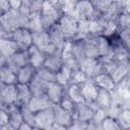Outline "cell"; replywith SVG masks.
<instances>
[{
    "label": "cell",
    "mask_w": 130,
    "mask_h": 130,
    "mask_svg": "<svg viewBox=\"0 0 130 130\" xmlns=\"http://www.w3.org/2000/svg\"><path fill=\"white\" fill-rule=\"evenodd\" d=\"M8 37L17 44L20 50H27L32 45V31L27 26H21L13 29L8 34Z\"/></svg>",
    "instance_id": "8992f818"
},
{
    "label": "cell",
    "mask_w": 130,
    "mask_h": 130,
    "mask_svg": "<svg viewBox=\"0 0 130 130\" xmlns=\"http://www.w3.org/2000/svg\"><path fill=\"white\" fill-rule=\"evenodd\" d=\"M98 108L94 106V104L89 103H81L76 106V111L74 114V120H78L84 123H87L93 119L94 112Z\"/></svg>",
    "instance_id": "8fae6325"
},
{
    "label": "cell",
    "mask_w": 130,
    "mask_h": 130,
    "mask_svg": "<svg viewBox=\"0 0 130 130\" xmlns=\"http://www.w3.org/2000/svg\"><path fill=\"white\" fill-rule=\"evenodd\" d=\"M0 102L2 108H8L10 106L17 105V83L16 84L1 83Z\"/></svg>",
    "instance_id": "52a82bcc"
},
{
    "label": "cell",
    "mask_w": 130,
    "mask_h": 130,
    "mask_svg": "<svg viewBox=\"0 0 130 130\" xmlns=\"http://www.w3.org/2000/svg\"><path fill=\"white\" fill-rule=\"evenodd\" d=\"M66 95L70 98L76 105L84 103V98L81 90V84L78 83H70L68 86H66Z\"/></svg>",
    "instance_id": "d4e9b609"
},
{
    "label": "cell",
    "mask_w": 130,
    "mask_h": 130,
    "mask_svg": "<svg viewBox=\"0 0 130 130\" xmlns=\"http://www.w3.org/2000/svg\"><path fill=\"white\" fill-rule=\"evenodd\" d=\"M32 91L28 84L17 83V105L23 106L27 105L32 98Z\"/></svg>",
    "instance_id": "cb8c5ba5"
},
{
    "label": "cell",
    "mask_w": 130,
    "mask_h": 130,
    "mask_svg": "<svg viewBox=\"0 0 130 130\" xmlns=\"http://www.w3.org/2000/svg\"><path fill=\"white\" fill-rule=\"evenodd\" d=\"M91 80L95 83V85L99 88L108 89V90H111L113 92L117 88V84L115 83V81L113 80V78L111 77V75L108 72H106V71H103V72L96 74Z\"/></svg>",
    "instance_id": "ac0fdd59"
},
{
    "label": "cell",
    "mask_w": 130,
    "mask_h": 130,
    "mask_svg": "<svg viewBox=\"0 0 130 130\" xmlns=\"http://www.w3.org/2000/svg\"><path fill=\"white\" fill-rule=\"evenodd\" d=\"M59 106H60L62 109H64L65 111H67L68 113H70V114L74 117V114H75L76 106H77V105H76L70 98H68L67 95H65V96L62 99V101L60 102Z\"/></svg>",
    "instance_id": "836d02e7"
},
{
    "label": "cell",
    "mask_w": 130,
    "mask_h": 130,
    "mask_svg": "<svg viewBox=\"0 0 130 130\" xmlns=\"http://www.w3.org/2000/svg\"><path fill=\"white\" fill-rule=\"evenodd\" d=\"M28 85L32 91V94L36 95V94H46V90L49 83L45 81L40 75H38V73H36V75L28 83Z\"/></svg>",
    "instance_id": "4316f807"
},
{
    "label": "cell",
    "mask_w": 130,
    "mask_h": 130,
    "mask_svg": "<svg viewBox=\"0 0 130 130\" xmlns=\"http://www.w3.org/2000/svg\"><path fill=\"white\" fill-rule=\"evenodd\" d=\"M27 64H29V56L27 50H18L15 54L6 59L4 65H7L9 68L17 72L18 69Z\"/></svg>",
    "instance_id": "30bf717a"
},
{
    "label": "cell",
    "mask_w": 130,
    "mask_h": 130,
    "mask_svg": "<svg viewBox=\"0 0 130 130\" xmlns=\"http://www.w3.org/2000/svg\"><path fill=\"white\" fill-rule=\"evenodd\" d=\"M53 110H54L55 123L63 126L65 129H69L74 121V117L70 113H68L67 111L62 109L59 105H54Z\"/></svg>",
    "instance_id": "2e32d148"
},
{
    "label": "cell",
    "mask_w": 130,
    "mask_h": 130,
    "mask_svg": "<svg viewBox=\"0 0 130 130\" xmlns=\"http://www.w3.org/2000/svg\"><path fill=\"white\" fill-rule=\"evenodd\" d=\"M28 21V17L19 8H11L1 14V37L8 36V34L15 28L27 26Z\"/></svg>",
    "instance_id": "6da1fadb"
},
{
    "label": "cell",
    "mask_w": 130,
    "mask_h": 130,
    "mask_svg": "<svg viewBox=\"0 0 130 130\" xmlns=\"http://www.w3.org/2000/svg\"><path fill=\"white\" fill-rule=\"evenodd\" d=\"M104 66H105V71L111 75L117 86L123 83V81L130 72V67L127 61H119V60L111 59L110 61L105 62Z\"/></svg>",
    "instance_id": "3957f363"
},
{
    "label": "cell",
    "mask_w": 130,
    "mask_h": 130,
    "mask_svg": "<svg viewBox=\"0 0 130 130\" xmlns=\"http://www.w3.org/2000/svg\"><path fill=\"white\" fill-rule=\"evenodd\" d=\"M4 109H6L9 113V124H10V126L13 128V130H18L19 126L24 121L23 117H22V114H21V111H20V107L18 105H14V106H10V107L4 108Z\"/></svg>",
    "instance_id": "7402d4cb"
},
{
    "label": "cell",
    "mask_w": 130,
    "mask_h": 130,
    "mask_svg": "<svg viewBox=\"0 0 130 130\" xmlns=\"http://www.w3.org/2000/svg\"><path fill=\"white\" fill-rule=\"evenodd\" d=\"M76 1L77 0H59L56 4L58 5L63 14H73Z\"/></svg>",
    "instance_id": "1f68e13d"
},
{
    "label": "cell",
    "mask_w": 130,
    "mask_h": 130,
    "mask_svg": "<svg viewBox=\"0 0 130 130\" xmlns=\"http://www.w3.org/2000/svg\"><path fill=\"white\" fill-rule=\"evenodd\" d=\"M0 81L4 84H16L17 75L14 70L9 68L7 65H1L0 71Z\"/></svg>",
    "instance_id": "83f0119b"
},
{
    "label": "cell",
    "mask_w": 130,
    "mask_h": 130,
    "mask_svg": "<svg viewBox=\"0 0 130 130\" xmlns=\"http://www.w3.org/2000/svg\"><path fill=\"white\" fill-rule=\"evenodd\" d=\"M101 129H104V130H120L122 129L118 119L114 116H111V115H107L102 123H101Z\"/></svg>",
    "instance_id": "4dcf8cb0"
},
{
    "label": "cell",
    "mask_w": 130,
    "mask_h": 130,
    "mask_svg": "<svg viewBox=\"0 0 130 130\" xmlns=\"http://www.w3.org/2000/svg\"><path fill=\"white\" fill-rule=\"evenodd\" d=\"M117 24H118V31L124 38L128 36L130 34V12L123 10L117 18Z\"/></svg>",
    "instance_id": "484cf974"
},
{
    "label": "cell",
    "mask_w": 130,
    "mask_h": 130,
    "mask_svg": "<svg viewBox=\"0 0 130 130\" xmlns=\"http://www.w3.org/2000/svg\"><path fill=\"white\" fill-rule=\"evenodd\" d=\"M90 1L95 9L96 14L103 16H106L110 12L115 2V0H90Z\"/></svg>",
    "instance_id": "f1b7e54d"
},
{
    "label": "cell",
    "mask_w": 130,
    "mask_h": 130,
    "mask_svg": "<svg viewBox=\"0 0 130 130\" xmlns=\"http://www.w3.org/2000/svg\"><path fill=\"white\" fill-rule=\"evenodd\" d=\"M19 49L17 44L8 36L1 37L0 39V58L7 59L15 54Z\"/></svg>",
    "instance_id": "9a60e30c"
},
{
    "label": "cell",
    "mask_w": 130,
    "mask_h": 130,
    "mask_svg": "<svg viewBox=\"0 0 130 130\" xmlns=\"http://www.w3.org/2000/svg\"><path fill=\"white\" fill-rule=\"evenodd\" d=\"M64 65H65V61H64V57H63L62 53L55 52L53 54L47 55L43 67L49 69L50 71H52L54 73H57L63 68Z\"/></svg>",
    "instance_id": "5bb4252c"
},
{
    "label": "cell",
    "mask_w": 130,
    "mask_h": 130,
    "mask_svg": "<svg viewBox=\"0 0 130 130\" xmlns=\"http://www.w3.org/2000/svg\"><path fill=\"white\" fill-rule=\"evenodd\" d=\"M123 84H124L126 87H128V88L130 89V72H129V74L127 75V77L125 78V80L123 81Z\"/></svg>",
    "instance_id": "74e56055"
},
{
    "label": "cell",
    "mask_w": 130,
    "mask_h": 130,
    "mask_svg": "<svg viewBox=\"0 0 130 130\" xmlns=\"http://www.w3.org/2000/svg\"><path fill=\"white\" fill-rule=\"evenodd\" d=\"M62 15L63 13L56 3L45 0L43 8L39 14V18L44 29H49L59 22Z\"/></svg>",
    "instance_id": "7a4b0ae2"
},
{
    "label": "cell",
    "mask_w": 130,
    "mask_h": 130,
    "mask_svg": "<svg viewBox=\"0 0 130 130\" xmlns=\"http://www.w3.org/2000/svg\"><path fill=\"white\" fill-rule=\"evenodd\" d=\"M79 19L73 14H63L58 22L67 41H73L77 37Z\"/></svg>",
    "instance_id": "277c9868"
},
{
    "label": "cell",
    "mask_w": 130,
    "mask_h": 130,
    "mask_svg": "<svg viewBox=\"0 0 130 130\" xmlns=\"http://www.w3.org/2000/svg\"><path fill=\"white\" fill-rule=\"evenodd\" d=\"M34 129H36L31 124H29L28 122H25V121H23L22 123H21V125L19 126V129L18 130H34Z\"/></svg>",
    "instance_id": "8d00e7d4"
},
{
    "label": "cell",
    "mask_w": 130,
    "mask_h": 130,
    "mask_svg": "<svg viewBox=\"0 0 130 130\" xmlns=\"http://www.w3.org/2000/svg\"><path fill=\"white\" fill-rule=\"evenodd\" d=\"M32 45L38 47L40 50L45 52L47 55L53 54L55 52H59L54 46V44L52 43L51 37L47 29L32 31Z\"/></svg>",
    "instance_id": "5b68a950"
},
{
    "label": "cell",
    "mask_w": 130,
    "mask_h": 130,
    "mask_svg": "<svg viewBox=\"0 0 130 130\" xmlns=\"http://www.w3.org/2000/svg\"><path fill=\"white\" fill-rule=\"evenodd\" d=\"M9 124V113L6 109L1 108L0 110V127L6 126Z\"/></svg>",
    "instance_id": "d590c367"
},
{
    "label": "cell",
    "mask_w": 130,
    "mask_h": 130,
    "mask_svg": "<svg viewBox=\"0 0 130 130\" xmlns=\"http://www.w3.org/2000/svg\"><path fill=\"white\" fill-rule=\"evenodd\" d=\"M122 129H130V110L123 109L120 111L117 117Z\"/></svg>",
    "instance_id": "d6a6232c"
},
{
    "label": "cell",
    "mask_w": 130,
    "mask_h": 130,
    "mask_svg": "<svg viewBox=\"0 0 130 130\" xmlns=\"http://www.w3.org/2000/svg\"><path fill=\"white\" fill-rule=\"evenodd\" d=\"M127 62H128V65H129V67H130V54H129V56H128V60H127Z\"/></svg>",
    "instance_id": "f35d334b"
},
{
    "label": "cell",
    "mask_w": 130,
    "mask_h": 130,
    "mask_svg": "<svg viewBox=\"0 0 130 130\" xmlns=\"http://www.w3.org/2000/svg\"><path fill=\"white\" fill-rule=\"evenodd\" d=\"M81 90H82L84 101L86 103L93 104L99 91V87L95 85V83L91 79H87L81 84Z\"/></svg>",
    "instance_id": "44dd1931"
},
{
    "label": "cell",
    "mask_w": 130,
    "mask_h": 130,
    "mask_svg": "<svg viewBox=\"0 0 130 130\" xmlns=\"http://www.w3.org/2000/svg\"><path fill=\"white\" fill-rule=\"evenodd\" d=\"M55 122L53 107L39 111L35 114V128L41 130H49Z\"/></svg>",
    "instance_id": "ba28073f"
},
{
    "label": "cell",
    "mask_w": 130,
    "mask_h": 130,
    "mask_svg": "<svg viewBox=\"0 0 130 130\" xmlns=\"http://www.w3.org/2000/svg\"><path fill=\"white\" fill-rule=\"evenodd\" d=\"M20 107V111L23 117V120L25 122H28L29 124H31L35 127V112L31 111L29 109V107L27 105H23V106H19Z\"/></svg>",
    "instance_id": "e575fe53"
},
{
    "label": "cell",
    "mask_w": 130,
    "mask_h": 130,
    "mask_svg": "<svg viewBox=\"0 0 130 130\" xmlns=\"http://www.w3.org/2000/svg\"><path fill=\"white\" fill-rule=\"evenodd\" d=\"M93 104L96 108L108 112L114 104L113 91L104 89V88H99V91H98V94H96V98Z\"/></svg>",
    "instance_id": "4fadbf2b"
},
{
    "label": "cell",
    "mask_w": 130,
    "mask_h": 130,
    "mask_svg": "<svg viewBox=\"0 0 130 130\" xmlns=\"http://www.w3.org/2000/svg\"><path fill=\"white\" fill-rule=\"evenodd\" d=\"M78 19H92L96 16L95 9L90 0H77L73 13Z\"/></svg>",
    "instance_id": "9c48e42d"
},
{
    "label": "cell",
    "mask_w": 130,
    "mask_h": 130,
    "mask_svg": "<svg viewBox=\"0 0 130 130\" xmlns=\"http://www.w3.org/2000/svg\"><path fill=\"white\" fill-rule=\"evenodd\" d=\"M47 30L49 31V35H50L51 40H52V43L54 44V46L56 47V49L59 52L62 53V51L65 49L68 41L66 40L65 36L63 35V32H62L59 24L57 23V24L53 25L51 28H49Z\"/></svg>",
    "instance_id": "e0dca14e"
},
{
    "label": "cell",
    "mask_w": 130,
    "mask_h": 130,
    "mask_svg": "<svg viewBox=\"0 0 130 130\" xmlns=\"http://www.w3.org/2000/svg\"><path fill=\"white\" fill-rule=\"evenodd\" d=\"M46 95L53 105H59L62 99L66 95V87L57 81H53L49 83L46 90Z\"/></svg>",
    "instance_id": "7c38bea8"
},
{
    "label": "cell",
    "mask_w": 130,
    "mask_h": 130,
    "mask_svg": "<svg viewBox=\"0 0 130 130\" xmlns=\"http://www.w3.org/2000/svg\"><path fill=\"white\" fill-rule=\"evenodd\" d=\"M27 52H28V56H29V64L32 65L36 69L43 67L44 62L47 57V54L45 52H43L42 50H40L35 45H31L27 49Z\"/></svg>",
    "instance_id": "d6986e66"
},
{
    "label": "cell",
    "mask_w": 130,
    "mask_h": 130,
    "mask_svg": "<svg viewBox=\"0 0 130 130\" xmlns=\"http://www.w3.org/2000/svg\"><path fill=\"white\" fill-rule=\"evenodd\" d=\"M71 78H72V69L67 65H64L63 68L56 73V81L64 85L65 87L70 84Z\"/></svg>",
    "instance_id": "f546056e"
},
{
    "label": "cell",
    "mask_w": 130,
    "mask_h": 130,
    "mask_svg": "<svg viewBox=\"0 0 130 130\" xmlns=\"http://www.w3.org/2000/svg\"><path fill=\"white\" fill-rule=\"evenodd\" d=\"M27 106L29 107V109L31 111L37 113L39 111L53 107L54 105L50 102V100L48 99V96L46 94H36V95H32V98L30 99Z\"/></svg>",
    "instance_id": "ffe728a7"
},
{
    "label": "cell",
    "mask_w": 130,
    "mask_h": 130,
    "mask_svg": "<svg viewBox=\"0 0 130 130\" xmlns=\"http://www.w3.org/2000/svg\"><path fill=\"white\" fill-rule=\"evenodd\" d=\"M36 73H37V69L30 64H27V65L21 67L16 72L17 83L28 84L31 81V79L34 78V76L36 75Z\"/></svg>",
    "instance_id": "603a6c76"
}]
</instances>
